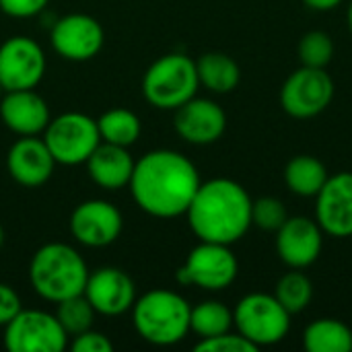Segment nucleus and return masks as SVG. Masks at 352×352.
<instances>
[{
    "label": "nucleus",
    "instance_id": "nucleus-1",
    "mask_svg": "<svg viewBox=\"0 0 352 352\" xmlns=\"http://www.w3.org/2000/svg\"><path fill=\"white\" fill-rule=\"evenodd\" d=\"M200 184V173L186 155L157 148L134 163L128 188L142 212L155 219H175L186 214Z\"/></svg>",
    "mask_w": 352,
    "mask_h": 352
},
{
    "label": "nucleus",
    "instance_id": "nucleus-2",
    "mask_svg": "<svg viewBox=\"0 0 352 352\" xmlns=\"http://www.w3.org/2000/svg\"><path fill=\"white\" fill-rule=\"evenodd\" d=\"M252 202L248 190L229 177L202 182L186 210L188 225L200 241L233 245L252 227Z\"/></svg>",
    "mask_w": 352,
    "mask_h": 352
},
{
    "label": "nucleus",
    "instance_id": "nucleus-3",
    "mask_svg": "<svg viewBox=\"0 0 352 352\" xmlns=\"http://www.w3.org/2000/svg\"><path fill=\"white\" fill-rule=\"evenodd\" d=\"M87 278L89 268L82 256L72 245L60 241L41 245L29 264L31 287L50 303H60L64 299L82 295Z\"/></svg>",
    "mask_w": 352,
    "mask_h": 352
},
{
    "label": "nucleus",
    "instance_id": "nucleus-4",
    "mask_svg": "<svg viewBox=\"0 0 352 352\" xmlns=\"http://www.w3.org/2000/svg\"><path fill=\"white\" fill-rule=\"evenodd\" d=\"M190 303L175 291L155 289L132 305V322L142 340L173 346L190 334Z\"/></svg>",
    "mask_w": 352,
    "mask_h": 352
},
{
    "label": "nucleus",
    "instance_id": "nucleus-5",
    "mask_svg": "<svg viewBox=\"0 0 352 352\" xmlns=\"http://www.w3.org/2000/svg\"><path fill=\"white\" fill-rule=\"evenodd\" d=\"M200 87L196 62L186 54H165L142 76V95L157 109L175 111L196 97Z\"/></svg>",
    "mask_w": 352,
    "mask_h": 352
},
{
    "label": "nucleus",
    "instance_id": "nucleus-6",
    "mask_svg": "<svg viewBox=\"0 0 352 352\" xmlns=\"http://www.w3.org/2000/svg\"><path fill=\"white\" fill-rule=\"evenodd\" d=\"M233 326L258 349L283 342L291 330V314L274 295L250 293L233 309Z\"/></svg>",
    "mask_w": 352,
    "mask_h": 352
},
{
    "label": "nucleus",
    "instance_id": "nucleus-7",
    "mask_svg": "<svg viewBox=\"0 0 352 352\" xmlns=\"http://www.w3.org/2000/svg\"><path fill=\"white\" fill-rule=\"evenodd\" d=\"M43 142L60 165L87 163L101 142L97 120L80 111H66L50 120L43 130Z\"/></svg>",
    "mask_w": 352,
    "mask_h": 352
},
{
    "label": "nucleus",
    "instance_id": "nucleus-8",
    "mask_svg": "<svg viewBox=\"0 0 352 352\" xmlns=\"http://www.w3.org/2000/svg\"><path fill=\"white\" fill-rule=\"evenodd\" d=\"M239 274V262L231 245L200 241L179 266L175 278L182 285H194L204 291H225Z\"/></svg>",
    "mask_w": 352,
    "mask_h": 352
},
{
    "label": "nucleus",
    "instance_id": "nucleus-9",
    "mask_svg": "<svg viewBox=\"0 0 352 352\" xmlns=\"http://www.w3.org/2000/svg\"><path fill=\"white\" fill-rule=\"evenodd\" d=\"M334 99V80L326 68H297L280 87V107L295 120H309L328 109Z\"/></svg>",
    "mask_w": 352,
    "mask_h": 352
},
{
    "label": "nucleus",
    "instance_id": "nucleus-10",
    "mask_svg": "<svg viewBox=\"0 0 352 352\" xmlns=\"http://www.w3.org/2000/svg\"><path fill=\"white\" fill-rule=\"evenodd\" d=\"M68 334L56 314L41 309H21L4 326V346L10 352H62Z\"/></svg>",
    "mask_w": 352,
    "mask_h": 352
},
{
    "label": "nucleus",
    "instance_id": "nucleus-11",
    "mask_svg": "<svg viewBox=\"0 0 352 352\" xmlns=\"http://www.w3.org/2000/svg\"><path fill=\"white\" fill-rule=\"evenodd\" d=\"M45 72V54L27 35L8 37L0 45V85L4 91L35 89Z\"/></svg>",
    "mask_w": 352,
    "mask_h": 352
},
{
    "label": "nucleus",
    "instance_id": "nucleus-12",
    "mask_svg": "<svg viewBox=\"0 0 352 352\" xmlns=\"http://www.w3.org/2000/svg\"><path fill=\"white\" fill-rule=\"evenodd\" d=\"M105 41L101 23L85 12L60 16L52 27V47L70 62H87L95 58Z\"/></svg>",
    "mask_w": 352,
    "mask_h": 352
},
{
    "label": "nucleus",
    "instance_id": "nucleus-13",
    "mask_svg": "<svg viewBox=\"0 0 352 352\" xmlns=\"http://www.w3.org/2000/svg\"><path fill=\"white\" fill-rule=\"evenodd\" d=\"M122 227V212L107 200L80 202L70 214V233L85 248L111 245L118 241Z\"/></svg>",
    "mask_w": 352,
    "mask_h": 352
},
{
    "label": "nucleus",
    "instance_id": "nucleus-14",
    "mask_svg": "<svg viewBox=\"0 0 352 352\" xmlns=\"http://www.w3.org/2000/svg\"><path fill=\"white\" fill-rule=\"evenodd\" d=\"M316 221L324 235L352 237V171L330 175L316 196Z\"/></svg>",
    "mask_w": 352,
    "mask_h": 352
},
{
    "label": "nucleus",
    "instance_id": "nucleus-15",
    "mask_svg": "<svg viewBox=\"0 0 352 352\" xmlns=\"http://www.w3.org/2000/svg\"><path fill=\"white\" fill-rule=\"evenodd\" d=\"M324 250V231L316 219L289 217L276 231L278 258L295 270L309 268Z\"/></svg>",
    "mask_w": 352,
    "mask_h": 352
},
{
    "label": "nucleus",
    "instance_id": "nucleus-16",
    "mask_svg": "<svg viewBox=\"0 0 352 352\" xmlns=\"http://www.w3.org/2000/svg\"><path fill=\"white\" fill-rule=\"evenodd\" d=\"M173 126L186 142L204 146L217 142L225 134L227 113L212 99L192 97L175 109Z\"/></svg>",
    "mask_w": 352,
    "mask_h": 352
},
{
    "label": "nucleus",
    "instance_id": "nucleus-17",
    "mask_svg": "<svg viewBox=\"0 0 352 352\" xmlns=\"http://www.w3.org/2000/svg\"><path fill=\"white\" fill-rule=\"evenodd\" d=\"M82 295L99 316L116 318L132 309L136 301V285L124 270L105 266L89 272Z\"/></svg>",
    "mask_w": 352,
    "mask_h": 352
},
{
    "label": "nucleus",
    "instance_id": "nucleus-18",
    "mask_svg": "<svg viewBox=\"0 0 352 352\" xmlns=\"http://www.w3.org/2000/svg\"><path fill=\"white\" fill-rule=\"evenodd\" d=\"M56 167V159L52 157L43 138L37 136H21L6 155V169L8 175L25 186V188H39L43 186Z\"/></svg>",
    "mask_w": 352,
    "mask_h": 352
},
{
    "label": "nucleus",
    "instance_id": "nucleus-19",
    "mask_svg": "<svg viewBox=\"0 0 352 352\" xmlns=\"http://www.w3.org/2000/svg\"><path fill=\"white\" fill-rule=\"evenodd\" d=\"M0 118L4 126L19 136H37L50 124V107L33 89L4 91L0 99Z\"/></svg>",
    "mask_w": 352,
    "mask_h": 352
},
{
    "label": "nucleus",
    "instance_id": "nucleus-20",
    "mask_svg": "<svg viewBox=\"0 0 352 352\" xmlns=\"http://www.w3.org/2000/svg\"><path fill=\"white\" fill-rule=\"evenodd\" d=\"M134 159L128 153V146H118L109 142H99L97 148L87 159V171L91 179L103 190H122L128 188L134 171Z\"/></svg>",
    "mask_w": 352,
    "mask_h": 352
},
{
    "label": "nucleus",
    "instance_id": "nucleus-21",
    "mask_svg": "<svg viewBox=\"0 0 352 352\" xmlns=\"http://www.w3.org/2000/svg\"><path fill=\"white\" fill-rule=\"evenodd\" d=\"M198 80L210 93L227 95L237 89L241 80L239 64L223 52H206L196 60Z\"/></svg>",
    "mask_w": 352,
    "mask_h": 352
},
{
    "label": "nucleus",
    "instance_id": "nucleus-22",
    "mask_svg": "<svg viewBox=\"0 0 352 352\" xmlns=\"http://www.w3.org/2000/svg\"><path fill=\"white\" fill-rule=\"evenodd\" d=\"M328 177L326 165L314 155H297L285 167L287 188L301 198H316Z\"/></svg>",
    "mask_w": 352,
    "mask_h": 352
},
{
    "label": "nucleus",
    "instance_id": "nucleus-23",
    "mask_svg": "<svg viewBox=\"0 0 352 352\" xmlns=\"http://www.w3.org/2000/svg\"><path fill=\"white\" fill-rule=\"evenodd\" d=\"M303 346L309 352H351L352 330L334 318L316 320L303 332Z\"/></svg>",
    "mask_w": 352,
    "mask_h": 352
},
{
    "label": "nucleus",
    "instance_id": "nucleus-24",
    "mask_svg": "<svg viewBox=\"0 0 352 352\" xmlns=\"http://www.w3.org/2000/svg\"><path fill=\"white\" fill-rule=\"evenodd\" d=\"M97 128L103 142L118 146H132L142 132L138 116L126 107H113L103 111L97 120Z\"/></svg>",
    "mask_w": 352,
    "mask_h": 352
},
{
    "label": "nucleus",
    "instance_id": "nucleus-25",
    "mask_svg": "<svg viewBox=\"0 0 352 352\" xmlns=\"http://www.w3.org/2000/svg\"><path fill=\"white\" fill-rule=\"evenodd\" d=\"M233 328V309L221 301H202L190 311V332L200 338H212Z\"/></svg>",
    "mask_w": 352,
    "mask_h": 352
},
{
    "label": "nucleus",
    "instance_id": "nucleus-26",
    "mask_svg": "<svg viewBox=\"0 0 352 352\" xmlns=\"http://www.w3.org/2000/svg\"><path fill=\"white\" fill-rule=\"evenodd\" d=\"M274 297L280 301V305L291 316H295L309 307V303L314 299V285L305 272L293 268L291 272L283 274L280 280L276 283Z\"/></svg>",
    "mask_w": 352,
    "mask_h": 352
},
{
    "label": "nucleus",
    "instance_id": "nucleus-27",
    "mask_svg": "<svg viewBox=\"0 0 352 352\" xmlns=\"http://www.w3.org/2000/svg\"><path fill=\"white\" fill-rule=\"evenodd\" d=\"M56 318L60 322V326L64 328V332L68 336H78L87 330L93 328V320L97 316V311L93 309V305L89 303V299L85 295H76L70 299H64L60 303H56Z\"/></svg>",
    "mask_w": 352,
    "mask_h": 352
},
{
    "label": "nucleus",
    "instance_id": "nucleus-28",
    "mask_svg": "<svg viewBox=\"0 0 352 352\" xmlns=\"http://www.w3.org/2000/svg\"><path fill=\"white\" fill-rule=\"evenodd\" d=\"M301 66L326 68L334 58V41L326 31H307L297 47Z\"/></svg>",
    "mask_w": 352,
    "mask_h": 352
},
{
    "label": "nucleus",
    "instance_id": "nucleus-29",
    "mask_svg": "<svg viewBox=\"0 0 352 352\" xmlns=\"http://www.w3.org/2000/svg\"><path fill=\"white\" fill-rule=\"evenodd\" d=\"M289 219L287 206L283 200L274 196H262L252 202V225L260 227L262 231H278L285 221Z\"/></svg>",
    "mask_w": 352,
    "mask_h": 352
},
{
    "label": "nucleus",
    "instance_id": "nucleus-30",
    "mask_svg": "<svg viewBox=\"0 0 352 352\" xmlns=\"http://www.w3.org/2000/svg\"><path fill=\"white\" fill-rule=\"evenodd\" d=\"M198 352H258L260 349L252 344L245 336L239 332H225L212 338H200V342L194 346Z\"/></svg>",
    "mask_w": 352,
    "mask_h": 352
},
{
    "label": "nucleus",
    "instance_id": "nucleus-31",
    "mask_svg": "<svg viewBox=\"0 0 352 352\" xmlns=\"http://www.w3.org/2000/svg\"><path fill=\"white\" fill-rule=\"evenodd\" d=\"M72 352H109L113 349L111 340L101 334V332H95L93 328L74 336L72 338V344H70Z\"/></svg>",
    "mask_w": 352,
    "mask_h": 352
},
{
    "label": "nucleus",
    "instance_id": "nucleus-32",
    "mask_svg": "<svg viewBox=\"0 0 352 352\" xmlns=\"http://www.w3.org/2000/svg\"><path fill=\"white\" fill-rule=\"evenodd\" d=\"M50 0H0V10L14 19H29L39 14Z\"/></svg>",
    "mask_w": 352,
    "mask_h": 352
},
{
    "label": "nucleus",
    "instance_id": "nucleus-33",
    "mask_svg": "<svg viewBox=\"0 0 352 352\" xmlns=\"http://www.w3.org/2000/svg\"><path fill=\"white\" fill-rule=\"evenodd\" d=\"M23 309L19 293L10 287L0 283V326L4 328L19 311Z\"/></svg>",
    "mask_w": 352,
    "mask_h": 352
},
{
    "label": "nucleus",
    "instance_id": "nucleus-34",
    "mask_svg": "<svg viewBox=\"0 0 352 352\" xmlns=\"http://www.w3.org/2000/svg\"><path fill=\"white\" fill-rule=\"evenodd\" d=\"M305 6H309L311 10H318V12H328V10H334L342 0H303Z\"/></svg>",
    "mask_w": 352,
    "mask_h": 352
},
{
    "label": "nucleus",
    "instance_id": "nucleus-35",
    "mask_svg": "<svg viewBox=\"0 0 352 352\" xmlns=\"http://www.w3.org/2000/svg\"><path fill=\"white\" fill-rule=\"evenodd\" d=\"M346 25H349V31L352 33V0L349 2V8H346Z\"/></svg>",
    "mask_w": 352,
    "mask_h": 352
},
{
    "label": "nucleus",
    "instance_id": "nucleus-36",
    "mask_svg": "<svg viewBox=\"0 0 352 352\" xmlns=\"http://www.w3.org/2000/svg\"><path fill=\"white\" fill-rule=\"evenodd\" d=\"M4 245V229H2V225H0V248Z\"/></svg>",
    "mask_w": 352,
    "mask_h": 352
},
{
    "label": "nucleus",
    "instance_id": "nucleus-37",
    "mask_svg": "<svg viewBox=\"0 0 352 352\" xmlns=\"http://www.w3.org/2000/svg\"><path fill=\"white\" fill-rule=\"evenodd\" d=\"M2 95H4V89H2V85H0V99H2Z\"/></svg>",
    "mask_w": 352,
    "mask_h": 352
}]
</instances>
